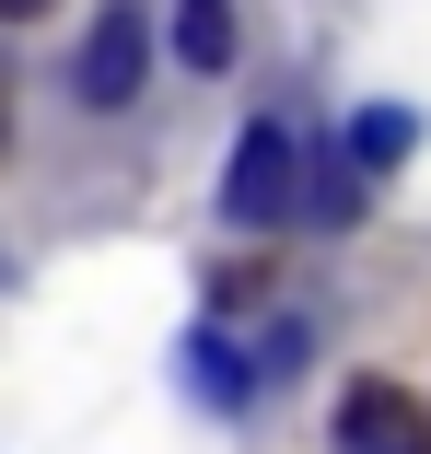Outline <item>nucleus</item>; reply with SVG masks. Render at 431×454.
<instances>
[{
    "instance_id": "2",
    "label": "nucleus",
    "mask_w": 431,
    "mask_h": 454,
    "mask_svg": "<svg viewBox=\"0 0 431 454\" xmlns=\"http://www.w3.org/2000/svg\"><path fill=\"white\" fill-rule=\"evenodd\" d=\"M140 70H152V12L140 0H117V12L82 35V70H70V94L94 106V117H117L129 94H140Z\"/></svg>"
},
{
    "instance_id": "3",
    "label": "nucleus",
    "mask_w": 431,
    "mask_h": 454,
    "mask_svg": "<svg viewBox=\"0 0 431 454\" xmlns=\"http://www.w3.org/2000/svg\"><path fill=\"white\" fill-rule=\"evenodd\" d=\"M326 454H431V419H419V396H396L385 373H362L350 396H338Z\"/></svg>"
},
{
    "instance_id": "1",
    "label": "nucleus",
    "mask_w": 431,
    "mask_h": 454,
    "mask_svg": "<svg viewBox=\"0 0 431 454\" xmlns=\"http://www.w3.org/2000/svg\"><path fill=\"white\" fill-rule=\"evenodd\" d=\"M292 187H303V140H292L280 117H256V129L233 140V163H222V222H233V233H280V222H292Z\"/></svg>"
},
{
    "instance_id": "5",
    "label": "nucleus",
    "mask_w": 431,
    "mask_h": 454,
    "mask_svg": "<svg viewBox=\"0 0 431 454\" xmlns=\"http://www.w3.org/2000/svg\"><path fill=\"white\" fill-rule=\"evenodd\" d=\"M187 385H199V408H245V396H256V361L199 326V338H187Z\"/></svg>"
},
{
    "instance_id": "9",
    "label": "nucleus",
    "mask_w": 431,
    "mask_h": 454,
    "mask_svg": "<svg viewBox=\"0 0 431 454\" xmlns=\"http://www.w3.org/2000/svg\"><path fill=\"white\" fill-rule=\"evenodd\" d=\"M0 140H12V129H0Z\"/></svg>"
},
{
    "instance_id": "7",
    "label": "nucleus",
    "mask_w": 431,
    "mask_h": 454,
    "mask_svg": "<svg viewBox=\"0 0 431 454\" xmlns=\"http://www.w3.org/2000/svg\"><path fill=\"white\" fill-rule=\"evenodd\" d=\"M176 59L187 70H233V0H176Z\"/></svg>"
},
{
    "instance_id": "8",
    "label": "nucleus",
    "mask_w": 431,
    "mask_h": 454,
    "mask_svg": "<svg viewBox=\"0 0 431 454\" xmlns=\"http://www.w3.org/2000/svg\"><path fill=\"white\" fill-rule=\"evenodd\" d=\"M35 12H47V0H0V24H35Z\"/></svg>"
},
{
    "instance_id": "4",
    "label": "nucleus",
    "mask_w": 431,
    "mask_h": 454,
    "mask_svg": "<svg viewBox=\"0 0 431 454\" xmlns=\"http://www.w3.org/2000/svg\"><path fill=\"white\" fill-rule=\"evenodd\" d=\"M292 222H315V233H350V222H362V175L338 163V152H326V163H303V187H292Z\"/></svg>"
},
{
    "instance_id": "6",
    "label": "nucleus",
    "mask_w": 431,
    "mask_h": 454,
    "mask_svg": "<svg viewBox=\"0 0 431 454\" xmlns=\"http://www.w3.org/2000/svg\"><path fill=\"white\" fill-rule=\"evenodd\" d=\"M408 152H419V117L408 106H362L350 117V175H396Z\"/></svg>"
}]
</instances>
